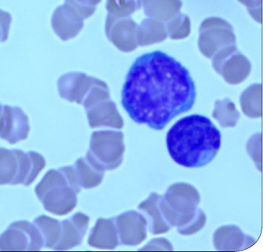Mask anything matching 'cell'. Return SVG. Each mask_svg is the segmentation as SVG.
<instances>
[{"label":"cell","mask_w":263,"mask_h":252,"mask_svg":"<svg viewBox=\"0 0 263 252\" xmlns=\"http://www.w3.org/2000/svg\"><path fill=\"white\" fill-rule=\"evenodd\" d=\"M195 98V84L189 70L159 50L135 61L121 92V104L130 118L156 130L189 111Z\"/></svg>","instance_id":"cell-1"},{"label":"cell","mask_w":263,"mask_h":252,"mask_svg":"<svg viewBox=\"0 0 263 252\" xmlns=\"http://www.w3.org/2000/svg\"><path fill=\"white\" fill-rule=\"evenodd\" d=\"M221 133L210 119L193 114L177 121L167 132V150L179 165L204 167L216 156L221 147Z\"/></svg>","instance_id":"cell-2"},{"label":"cell","mask_w":263,"mask_h":252,"mask_svg":"<svg viewBox=\"0 0 263 252\" xmlns=\"http://www.w3.org/2000/svg\"><path fill=\"white\" fill-rule=\"evenodd\" d=\"M81 191L73 166L48 170L35 188V193L45 210L58 216L73 211Z\"/></svg>","instance_id":"cell-3"},{"label":"cell","mask_w":263,"mask_h":252,"mask_svg":"<svg viewBox=\"0 0 263 252\" xmlns=\"http://www.w3.org/2000/svg\"><path fill=\"white\" fill-rule=\"evenodd\" d=\"M46 164L45 158L37 152L0 147V185L30 186Z\"/></svg>","instance_id":"cell-4"},{"label":"cell","mask_w":263,"mask_h":252,"mask_svg":"<svg viewBox=\"0 0 263 252\" xmlns=\"http://www.w3.org/2000/svg\"><path fill=\"white\" fill-rule=\"evenodd\" d=\"M200 201L199 192L193 185L175 183L161 196L159 207L167 224L172 227H180L194 218Z\"/></svg>","instance_id":"cell-5"},{"label":"cell","mask_w":263,"mask_h":252,"mask_svg":"<svg viewBox=\"0 0 263 252\" xmlns=\"http://www.w3.org/2000/svg\"><path fill=\"white\" fill-rule=\"evenodd\" d=\"M125 146L122 132L100 130L92 133L87 157L101 170H113L122 164Z\"/></svg>","instance_id":"cell-6"},{"label":"cell","mask_w":263,"mask_h":252,"mask_svg":"<svg viewBox=\"0 0 263 252\" xmlns=\"http://www.w3.org/2000/svg\"><path fill=\"white\" fill-rule=\"evenodd\" d=\"M44 247L39 229L28 221L12 223L0 235L1 251H39Z\"/></svg>","instance_id":"cell-7"},{"label":"cell","mask_w":263,"mask_h":252,"mask_svg":"<svg viewBox=\"0 0 263 252\" xmlns=\"http://www.w3.org/2000/svg\"><path fill=\"white\" fill-rule=\"evenodd\" d=\"M235 41L232 26L221 18H208L201 24L198 47L207 57H212L224 47L236 45Z\"/></svg>","instance_id":"cell-8"},{"label":"cell","mask_w":263,"mask_h":252,"mask_svg":"<svg viewBox=\"0 0 263 252\" xmlns=\"http://www.w3.org/2000/svg\"><path fill=\"white\" fill-rule=\"evenodd\" d=\"M214 69L226 82L233 85L241 84L249 76L251 64L236 49V45L221 49L214 55Z\"/></svg>","instance_id":"cell-9"},{"label":"cell","mask_w":263,"mask_h":252,"mask_svg":"<svg viewBox=\"0 0 263 252\" xmlns=\"http://www.w3.org/2000/svg\"><path fill=\"white\" fill-rule=\"evenodd\" d=\"M138 27L130 16L118 17L108 15L106 20L107 38L117 48L126 53L133 51L138 47Z\"/></svg>","instance_id":"cell-10"},{"label":"cell","mask_w":263,"mask_h":252,"mask_svg":"<svg viewBox=\"0 0 263 252\" xmlns=\"http://www.w3.org/2000/svg\"><path fill=\"white\" fill-rule=\"evenodd\" d=\"M30 131V121L22 108L4 105L0 119V138L10 144H17L27 139Z\"/></svg>","instance_id":"cell-11"},{"label":"cell","mask_w":263,"mask_h":252,"mask_svg":"<svg viewBox=\"0 0 263 252\" xmlns=\"http://www.w3.org/2000/svg\"><path fill=\"white\" fill-rule=\"evenodd\" d=\"M120 244L137 246L147 238V222L144 215L128 210L115 218Z\"/></svg>","instance_id":"cell-12"},{"label":"cell","mask_w":263,"mask_h":252,"mask_svg":"<svg viewBox=\"0 0 263 252\" xmlns=\"http://www.w3.org/2000/svg\"><path fill=\"white\" fill-rule=\"evenodd\" d=\"M100 80L81 72H70L59 78L58 92L63 99L82 104L88 93Z\"/></svg>","instance_id":"cell-13"},{"label":"cell","mask_w":263,"mask_h":252,"mask_svg":"<svg viewBox=\"0 0 263 252\" xmlns=\"http://www.w3.org/2000/svg\"><path fill=\"white\" fill-rule=\"evenodd\" d=\"M90 223V217L78 212L70 218L61 221V237L53 250H68L81 245Z\"/></svg>","instance_id":"cell-14"},{"label":"cell","mask_w":263,"mask_h":252,"mask_svg":"<svg viewBox=\"0 0 263 252\" xmlns=\"http://www.w3.org/2000/svg\"><path fill=\"white\" fill-rule=\"evenodd\" d=\"M84 20L67 4L60 6L55 10L51 19L54 33L63 41L76 37L84 27Z\"/></svg>","instance_id":"cell-15"},{"label":"cell","mask_w":263,"mask_h":252,"mask_svg":"<svg viewBox=\"0 0 263 252\" xmlns=\"http://www.w3.org/2000/svg\"><path fill=\"white\" fill-rule=\"evenodd\" d=\"M256 242L250 235H246L236 225L218 227L213 235V244L221 251H238L249 248Z\"/></svg>","instance_id":"cell-16"},{"label":"cell","mask_w":263,"mask_h":252,"mask_svg":"<svg viewBox=\"0 0 263 252\" xmlns=\"http://www.w3.org/2000/svg\"><path fill=\"white\" fill-rule=\"evenodd\" d=\"M85 110L89 126L91 128L105 127L121 129L124 127V120L118 112L116 104L110 98L100 101Z\"/></svg>","instance_id":"cell-17"},{"label":"cell","mask_w":263,"mask_h":252,"mask_svg":"<svg viewBox=\"0 0 263 252\" xmlns=\"http://www.w3.org/2000/svg\"><path fill=\"white\" fill-rule=\"evenodd\" d=\"M87 242L89 245L96 248H116L120 243L115 218H99L90 230Z\"/></svg>","instance_id":"cell-18"},{"label":"cell","mask_w":263,"mask_h":252,"mask_svg":"<svg viewBox=\"0 0 263 252\" xmlns=\"http://www.w3.org/2000/svg\"><path fill=\"white\" fill-rule=\"evenodd\" d=\"M161 195L152 192L148 198L138 205V210L141 211L147 220V227L152 235H161L167 233L172 229L163 216L159 207Z\"/></svg>","instance_id":"cell-19"},{"label":"cell","mask_w":263,"mask_h":252,"mask_svg":"<svg viewBox=\"0 0 263 252\" xmlns=\"http://www.w3.org/2000/svg\"><path fill=\"white\" fill-rule=\"evenodd\" d=\"M77 181L81 188L91 189L98 187L104 179V172L87 157L77 160L73 165Z\"/></svg>","instance_id":"cell-20"},{"label":"cell","mask_w":263,"mask_h":252,"mask_svg":"<svg viewBox=\"0 0 263 252\" xmlns=\"http://www.w3.org/2000/svg\"><path fill=\"white\" fill-rule=\"evenodd\" d=\"M144 13L151 19L167 22L180 13L181 0H142Z\"/></svg>","instance_id":"cell-21"},{"label":"cell","mask_w":263,"mask_h":252,"mask_svg":"<svg viewBox=\"0 0 263 252\" xmlns=\"http://www.w3.org/2000/svg\"><path fill=\"white\" fill-rule=\"evenodd\" d=\"M167 36L165 24L156 20H144L138 27V44L141 47L162 42Z\"/></svg>","instance_id":"cell-22"},{"label":"cell","mask_w":263,"mask_h":252,"mask_svg":"<svg viewBox=\"0 0 263 252\" xmlns=\"http://www.w3.org/2000/svg\"><path fill=\"white\" fill-rule=\"evenodd\" d=\"M44 239V247L53 249L61 237V221L47 215H41L33 221Z\"/></svg>","instance_id":"cell-23"},{"label":"cell","mask_w":263,"mask_h":252,"mask_svg":"<svg viewBox=\"0 0 263 252\" xmlns=\"http://www.w3.org/2000/svg\"><path fill=\"white\" fill-rule=\"evenodd\" d=\"M240 104L243 113L251 118L261 115V86L253 84L248 87L240 96Z\"/></svg>","instance_id":"cell-24"},{"label":"cell","mask_w":263,"mask_h":252,"mask_svg":"<svg viewBox=\"0 0 263 252\" xmlns=\"http://www.w3.org/2000/svg\"><path fill=\"white\" fill-rule=\"evenodd\" d=\"M212 117L222 127H234L240 118L235 104L229 99L216 101Z\"/></svg>","instance_id":"cell-25"},{"label":"cell","mask_w":263,"mask_h":252,"mask_svg":"<svg viewBox=\"0 0 263 252\" xmlns=\"http://www.w3.org/2000/svg\"><path fill=\"white\" fill-rule=\"evenodd\" d=\"M166 24L169 37L172 40H181L187 37L191 33V21L189 16L179 13Z\"/></svg>","instance_id":"cell-26"},{"label":"cell","mask_w":263,"mask_h":252,"mask_svg":"<svg viewBox=\"0 0 263 252\" xmlns=\"http://www.w3.org/2000/svg\"><path fill=\"white\" fill-rule=\"evenodd\" d=\"M141 5L142 0H107L106 8L108 15L127 17L141 9Z\"/></svg>","instance_id":"cell-27"},{"label":"cell","mask_w":263,"mask_h":252,"mask_svg":"<svg viewBox=\"0 0 263 252\" xmlns=\"http://www.w3.org/2000/svg\"><path fill=\"white\" fill-rule=\"evenodd\" d=\"M101 0H65L64 4L75 10L84 20L93 16L96 11L97 6Z\"/></svg>","instance_id":"cell-28"},{"label":"cell","mask_w":263,"mask_h":252,"mask_svg":"<svg viewBox=\"0 0 263 252\" xmlns=\"http://www.w3.org/2000/svg\"><path fill=\"white\" fill-rule=\"evenodd\" d=\"M206 220L207 218L204 212L201 209H197L195 216L187 224L178 227V233L184 236L195 235L204 227Z\"/></svg>","instance_id":"cell-29"},{"label":"cell","mask_w":263,"mask_h":252,"mask_svg":"<svg viewBox=\"0 0 263 252\" xmlns=\"http://www.w3.org/2000/svg\"><path fill=\"white\" fill-rule=\"evenodd\" d=\"M248 153L255 163L257 168L261 171V134L256 133L249 140L246 146Z\"/></svg>","instance_id":"cell-30"},{"label":"cell","mask_w":263,"mask_h":252,"mask_svg":"<svg viewBox=\"0 0 263 252\" xmlns=\"http://www.w3.org/2000/svg\"><path fill=\"white\" fill-rule=\"evenodd\" d=\"M172 243L166 238H155L151 240L147 244L140 250H173Z\"/></svg>","instance_id":"cell-31"},{"label":"cell","mask_w":263,"mask_h":252,"mask_svg":"<svg viewBox=\"0 0 263 252\" xmlns=\"http://www.w3.org/2000/svg\"><path fill=\"white\" fill-rule=\"evenodd\" d=\"M241 4L246 6L249 14L257 22L261 21V0H238Z\"/></svg>","instance_id":"cell-32"},{"label":"cell","mask_w":263,"mask_h":252,"mask_svg":"<svg viewBox=\"0 0 263 252\" xmlns=\"http://www.w3.org/2000/svg\"><path fill=\"white\" fill-rule=\"evenodd\" d=\"M11 23L12 16L10 13L0 10V36L2 38L3 43L8 40Z\"/></svg>","instance_id":"cell-33"},{"label":"cell","mask_w":263,"mask_h":252,"mask_svg":"<svg viewBox=\"0 0 263 252\" xmlns=\"http://www.w3.org/2000/svg\"><path fill=\"white\" fill-rule=\"evenodd\" d=\"M3 110H4V105L0 104V118H1V116H2Z\"/></svg>","instance_id":"cell-34"},{"label":"cell","mask_w":263,"mask_h":252,"mask_svg":"<svg viewBox=\"0 0 263 252\" xmlns=\"http://www.w3.org/2000/svg\"><path fill=\"white\" fill-rule=\"evenodd\" d=\"M1 40H2V39H1V37H0V42H1V41H1Z\"/></svg>","instance_id":"cell-35"}]
</instances>
